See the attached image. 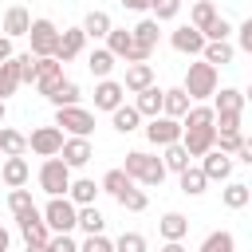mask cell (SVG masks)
I'll use <instances>...</instances> for the list:
<instances>
[{
	"instance_id": "obj_44",
	"label": "cell",
	"mask_w": 252,
	"mask_h": 252,
	"mask_svg": "<svg viewBox=\"0 0 252 252\" xmlns=\"http://www.w3.org/2000/svg\"><path fill=\"white\" fill-rule=\"evenodd\" d=\"M114 252H146V236L142 232H122L118 240H110Z\"/></svg>"
},
{
	"instance_id": "obj_8",
	"label": "cell",
	"mask_w": 252,
	"mask_h": 252,
	"mask_svg": "<svg viewBox=\"0 0 252 252\" xmlns=\"http://www.w3.org/2000/svg\"><path fill=\"white\" fill-rule=\"evenodd\" d=\"M59 146H63V130H59L55 122H51V126H35V130L28 134V150L39 154V158H55Z\"/></svg>"
},
{
	"instance_id": "obj_1",
	"label": "cell",
	"mask_w": 252,
	"mask_h": 252,
	"mask_svg": "<svg viewBox=\"0 0 252 252\" xmlns=\"http://www.w3.org/2000/svg\"><path fill=\"white\" fill-rule=\"evenodd\" d=\"M122 169L130 173V181H142V185H161L165 173H169V169L161 165V158H154V154H146V150H130Z\"/></svg>"
},
{
	"instance_id": "obj_7",
	"label": "cell",
	"mask_w": 252,
	"mask_h": 252,
	"mask_svg": "<svg viewBox=\"0 0 252 252\" xmlns=\"http://www.w3.org/2000/svg\"><path fill=\"white\" fill-rule=\"evenodd\" d=\"M146 138H150L154 146H173V142H181V118L154 114V118L146 122Z\"/></svg>"
},
{
	"instance_id": "obj_43",
	"label": "cell",
	"mask_w": 252,
	"mask_h": 252,
	"mask_svg": "<svg viewBox=\"0 0 252 252\" xmlns=\"http://www.w3.org/2000/svg\"><path fill=\"white\" fill-rule=\"evenodd\" d=\"M240 142H244V134H240V130H217V142H213V146H217L220 154H236V150H240Z\"/></svg>"
},
{
	"instance_id": "obj_16",
	"label": "cell",
	"mask_w": 252,
	"mask_h": 252,
	"mask_svg": "<svg viewBox=\"0 0 252 252\" xmlns=\"http://www.w3.org/2000/svg\"><path fill=\"white\" fill-rule=\"evenodd\" d=\"M201 158H205V161H201V173H205L209 181H228V177H232V158L220 154L217 146H213L209 154H201Z\"/></svg>"
},
{
	"instance_id": "obj_37",
	"label": "cell",
	"mask_w": 252,
	"mask_h": 252,
	"mask_svg": "<svg viewBox=\"0 0 252 252\" xmlns=\"http://www.w3.org/2000/svg\"><path fill=\"white\" fill-rule=\"evenodd\" d=\"M197 252H236V236L224 232V228H217V232H209V236L201 240Z\"/></svg>"
},
{
	"instance_id": "obj_42",
	"label": "cell",
	"mask_w": 252,
	"mask_h": 252,
	"mask_svg": "<svg viewBox=\"0 0 252 252\" xmlns=\"http://www.w3.org/2000/svg\"><path fill=\"white\" fill-rule=\"evenodd\" d=\"M185 126H213V106H189L181 114V130Z\"/></svg>"
},
{
	"instance_id": "obj_12",
	"label": "cell",
	"mask_w": 252,
	"mask_h": 252,
	"mask_svg": "<svg viewBox=\"0 0 252 252\" xmlns=\"http://www.w3.org/2000/svg\"><path fill=\"white\" fill-rule=\"evenodd\" d=\"M213 142H217V130H213V126H185V130H181V146H185V154H189V158L209 154V150H213Z\"/></svg>"
},
{
	"instance_id": "obj_54",
	"label": "cell",
	"mask_w": 252,
	"mask_h": 252,
	"mask_svg": "<svg viewBox=\"0 0 252 252\" xmlns=\"http://www.w3.org/2000/svg\"><path fill=\"white\" fill-rule=\"evenodd\" d=\"M161 252H185V244H181V240H165V244H161Z\"/></svg>"
},
{
	"instance_id": "obj_38",
	"label": "cell",
	"mask_w": 252,
	"mask_h": 252,
	"mask_svg": "<svg viewBox=\"0 0 252 252\" xmlns=\"http://www.w3.org/2000/svg\"><path fill=\"white\" fill-rule=\"evenodd\" d=\"M130 185H134V181H130V173H126V169H106V173H102V181H98V189H102V193H110V197H118V193H122V189H130Z\"/></svg>"
},
{
	"instance_id": "obj_32",
	"label": "cell",
	"mask_w": 252,
	"mask_h": 252,
	"mask_svg": "<svg viewBox=\"0 0 252 252\" xmlns=\"http://www.w3.org/2000/svg\"><path fill=\"white\" fill-rule=\"evenodd\" d=\"M16 87H20V63H16V55H8L0 63V98L16 94Z\"/></svg>"
},
{
	"instance_id": "obj_9",
	"label": "cell",
	"mask_w": 252,
	"mask_h": 252,
	"mask_svg": "<svg viewBox=\"0 0 252 252\" xmlns=\"http://www.w3.org/2000/svg\"><path fill=\"white\" fill-rule=\"evenodd\" d=\"M28 39H32V55H51L55 51V43H59V28L51 24V20H32V28H28Z\"/></svg>"
},
{
	"instance_id": "obj_51",
	"label": "cell",
	"mask_w": 252,
	"mask_h": 252,
	"mask_svg": "<svg viewBox=\"0 0 252 252\" xmlns=\"http://www.w3.org/2000/svg\"><path fill=\"white\" fill-rule=\"evenodd\" d=\"M236 39H240V51H252V20H244L236 28Z\"/></svg>"
},
{
	"instance_id": "obj_34",
	"label": "cell",
	"mask_w": 252,
	"mask_h": 252,
	"mask_svg": "<svg viewBox=\"0 0 252 252\" xmlns=\"http://www.w3.org/2000/svg\"><path fill=\"white\" fill-rule=\"evenodd\" d=\"M87 67H91L94 79H110V71H114V55H110L106 47H94V51L87 55Z\"/></svg>"
},
{
	"instance_id": "obj_50",
	"label": "cell",
	"mask_w": 252,
	"mask_h": 252,
	"mask_svg": "<svg viewBox=\"0 0 252 252\" xmlns=\"http://www.w3.org/2000/svg\"><path fill=\"white\" fill-rule=\"evenodd\" d=\"M79 252H114V244H110L102 232H94V236H87V240L79 244Z\"/></svg>"
},
{
	"instance_id": "obj_27",
	"label": "cell",
	"mask_w": 252,
	"mask_h": 252,
	"mask_svg": "<svg viewBox=\"0 0 252 252\" xmlns=\"http://www.w3.org/2000/svg\"><path fill=\"white\" fill-rule=\"evenodd\" d=\"M71 205H94V197H98V185L91 181V177H79V181H71L67 185V193H63Z\"/></svg>"
},
{
	"instance_id": "obj_4",
	"label": "cell",
	"mask_w": 252,
	"mask_h": 252,
	"mask_svg": "<svg viewBox=\"0 0 252 252\" xmlns=\"http://www.w3.org/2000/svg\"><path fill=\"white\" fill-rule=\"evenodd\" d=\"M55 126L67 130L71 138H91V130H94V114L83 110L79 102H75V106H55Z\"/></svg>"
},
{
	"instance_id": "obj_39",
	"label": "cell",
	"mask_w": 252,
	"mask_h": 252,
	"mask_svg": "<svg viewBox=\"0 0 252 252\" xmlns=\"http://www.w3.org/2000/svg\"><path fill=\"white\" fill-rule=\"evenodd\" d=\"M47 102H55V106H75V102H79V83H75V79H63V83L47 94Z\"/></svg>"
},
{
	"instance_id": "obj_31",
	"label": "cell",
	"mask_w": 252,
	"mask_h": 252,
	"mask_svg": "<svg viewBox=\"0 0 252 252\" xmlns=\"http://www.w3.org/2000/svg\"><path fill=\"white\" fill-rule=\"evenodd\" d=\"M189 110V94L181 91V87H173V91H161V114H169V118H181Z\"/></svg>"
},
{
	"instance_id": "obj_35",
	"label": "cell",
	"mask_w": 252,
	"mask_h": 252,
	"mask_svg": "<svg viewBox=\"0 0 252 252\" xmlns=\"http://www.w3.org/2000/svg\"><path fill=\"white\" fill-rule=\"evenodd\" d=\"M177 177H181V193H189V197H201V193H205V185H209V177H205L197 165H185Z\"/></svg>"
},
{
	"instance_id": "obj_52",
	"label": "cell",
	"mask_w": 252,
	"mask_h": 252,
	"mask_svg": "<svg viewBox=\"0 0 252 252\" xmlns=\"http://www.w3.org/2000/svg\"><path fill=\"white\" fill-rule=\"evenodd\" d=\"M118 4H122V8H130V12H146L154 0H118Z\"/></svg>"
},
{
	"instance_id": "obj_17",
	"label": "cell",
	"mask_w": 252,
	"mask_h": 252,
	"mask_svg": "<svg viewBox=\"0 0 252 252\" xmlns=\"http://www.w3.org/2000/svg\"><path fill=\"white\" fill-rule=\"evenodd\" d=\"M28 28H32V12L24 4H12L4 12V35L8 39H20V35H28Z\"/></svg>"
},
{
	"instance_id": "obj_24",
	"label": "cell",
	"mask_w": 252,
	"mask_h": 252,
	"mask_svg": "<svg viewBox=\"0 0 252 252\" xmlns=\"http://www.w3.org/2000/svg\"><path fill=\"white\" fill-rule=\"evenodd\" d=\"M0 154L4 158H24L28 154V134H20L12 126H0Z\"/></svg>"
},
{
	"instance_id": "obj_53",
	"label": "cell",
	"mask_w": 252,
	"mask_h": 252,
	"mask_svg": "<svg viewBox=\"0 0 252 252\" xmlns=\"http://www.w3.org/2000/svg\"><path fill=\"white\" fill-rule=\"evenodd\" d=\"M8 55H12V39H8V35H0V63H4Z\"/></svg>"
},
{
	"instance_id": "obj_33",
	"label": "cell",
	"mask_w": 252,
	"mask_h": 252,
	"mask_svg": "<svg viewBox=\"0 0 252 252\" xmlns=\"http://www.w3.org/2000/svg\"><path fill=\"white\" fill-rule=\"evenodd\" d=\"M220 12H217V4L213 0H193V12H189V24L197 28V32H205L213 20H217Z\"/></svg>"
},
{
	"instance_id": "obj_26",
	"label": "cell",
	"mask_w": 252,
	"mask_h": 252,
	"mask_svg": "<svg viewBox=\"0 0 252 252\" xmlns=\"http://www.w3.org/2000/svg\"><path fill=\"white\" fill-rule=\"evenodd\" d=\"M110 122H114V130H118V134H134V130L142 126V114H138L134 106H126V102H118V106L110 110Z\"/></svg>"
},
{
	"instance_id": "obj_6",
	"label": "cell",
	"mask_w": 252,
	"mask_h": 252,
	"mask_svg": "<svg viewBox=\"0 0 252 252\" xmlns=\"http://www.w3.org/2000/svg\"><path fill=\"white\" fill-rule=\"evenodd\" d=\"M75 213H79V205H71L67 197H51L43 205V224L51 232H71L75 228Z\"/></svg>"
},
{
	"instance_id": "obj_15",
	"label": "cell",
	"mask_w": 252,
	"mask_h": 252,
	"mask_svg": "<svg viewBox=\"0 0 252 252\" xmlns=\"http://www.w3.org/2000/svg\"><path fill=\"white\" fill-rule=\"evenodd\" d=\"M83 47H87V35H83V28H63L59 32V43H55V59L59 63H67V59H75V55H83Z\"/></svg>"
},
{
	"instance_id": "obj_10",
	"label": "cell",
	"mask_w": 252,
	"mask_h": 252,
	"mask_svg": "<svg viewBox=\"0 0 252 252\" xmlns=\"http://www.w3.org/2000/svg\"><path fill=\"white\" fill-rule=\"evenodd\" d=\"M59 83H63V63H59L55 55H39V59H35V91L47 98Z\"/></svg>"
},
{
	"instance_id": "obj_14",
	"label": "cell",
	"mask_w": 252,
	"mask_h": 252,
	"mask_svg": "<svg viewBox=\"0 0 252 252\" xmlns=\"http://www.w3.org/2000/svg\"><path fill=\"white\" fill-rule=\"evenodd\" d=\"M169 43H173V51H181V55H201L205 35H201L193 24H181V28H173V32H169Z\"/></svg>"
},
{
	"instance_id": "obj_29",
	"label": "cell",
	"mask_w": 252,
	"mask_h": 252,
	"mask_svg": "<svg viewBox=\"0 0 252 252\" xmlns=\"http://www.w3.org/2000/svg\"><path fill=\"white\" fill-rule=\"evenodd\" d=\"M130 35H134V43H138L146 55H154V47H158V20H154V16L142 20L138 28H130Z\"/></svg>"
},
{
	"instance_id": "obj_23",
	"label": "cell",
	"mask_w": 252,
	"mask_h": 252,
	"mask_svg": "<svg viewBox=\"0 0 252 252\" xmlns=\"http://www.w3.org/2000/svg\"><path fill=\"white\" fill-rule=\"evenodd\" d=\"M150 83H154V67H150V63H130V67H126V79H122V91L138 94V91L150 87Z\"/></svg>"
},
{
	"instance_id": "obj_22",
	"label": "cell",
	"mask_w": 252,
	"mask_h": 252,
	"mask_svg": "<svg viewBox=\"0 0 252 252\" xmlns=\"http://www.w3.org/2000/svg\"><path fill=\"white\" fill-rule=\"evenodd\" d=\"M0 177H4V185H8V189H24V185H28V177H32V169H28V161H24V158H4Z\"/></svg>"
},
{
	"instance_id": "obj_41",
	"label": "cell",
	"mask_w": 252,
	"mask_h": 252,
	"mask_svg": "<svg viewBox=\"0 0 252 252\" xmlns=\"http://www.w3.org/2000/svg\"><path fill=\"white\" fill-rule=\"evenodd\" d=\"M114 201H118V205H122L126 213H142V209L150 205V197H146V189H134V185H130V189H122V193H118Z\"/></svg>"
},
{
	"instance_id": "obj_21",
	"label": "cell",
	"mask_w": 252,
	"mask_h": 252,
	"mask_svg": "<svg viewBox=\"0 0 252 252\" xmlns=\"http://www.w3.org/2000/svg\"><path fill=\"white\" fill-rule=\"evenodd\" d=\"M134 110H138L142 118H154V114H161V87H158V83L142 87V91H138V98H134Z\"/></svg>"
},
{
	"instance_id": "obj_46",
	"label": "cell",
	"mask_w": 252,
	"mask_h": 252,
	"mask_svg": "<svg viewBox=\"0 0 252 252\" xmlns=\"http://www.w3.org/2000/svg\"><path fill=\"white\" fill-rule=\"evenodd\" d=\"M35 59H39V55H32V51L16 55V63H20V83H35Z\"/></svg>"
},
{
	"instance_id": "obj_55",
	"label": "cell",
	"mask_w": 252,
	"mask_h": 252,
	"mask_svg": "<svg viewBox=\"0 0 252 252\" xmlns=\"http://www.w3.org/2000/svg\"><path fill=\"white\" fill-rule=\"evenodd\" d=\"M8 244H12V236H8V228L0 224V252H8Z\"/></svg>"
},
{
	"instance_id": "obj_30",
	"label": "cell",
	"mask_w": 252,
	"mask_h": 252,
	"mask_svg": "<svg viewBox=\"0 0 252 252\" xmlns=\"http://www.w3.org/2000/svg\"><path fill=\"white\" fill-rule=\"evenodd\" d=\"M158 232H161L165 240H185V232H189V217H181V213H165V217L158 220Z\"/></svg>"
},
{
	"instance_id": "obj_18",
	"label": "cell",
	"mask_w": 252,
	"mask_h": 252,
	"mask_svg": "<svg viewBox=\"0 0 252 252\" xmlns=\"http://www.w3.org/2000/svg\"><path fill=\"white\" fill-rule=\"evenodd\" d=\"M201 59H205V63H213V67H228V63L236 59V47H232L228 39H205Z\"/></svg>"
},
{
	"instance_id": "obj_20",
	"label": "cell",
	"mask_w": 252,
	"mask_h": 252,
	"mask_svg": "<svg viewBox=\"0 0 252 252\" xmlns=\"http://www.w3.org/2000/svg\"><path fill=\"white\" fill-rule=\"evenodd\" d=\"M240 110H244V91H236V87L213 91V114H240Z\"/></svg>"
},
{
	"instance_id": "obj_36",
	"label": "cell",
	"mask_w": 252,
	"mask_h": 252,
	"mask_svg": "<svg viewBox=\"0 0 252 252\" xmlns=\"http://www.w3.org/2000/svg\"><path fill=\"white\" fill-rule=\"evenodd\" d=\"M220 201H224V209H244V205L252 201V189H248L244 181H228L224 193H220Z\"/></svg>"
},
{
	"instance_id": "obj_11",
	"label": "cell",
	"mask_w": 252,
	"mask_h": 252,
	"mask_svg": "<svg viewBox=\"0 0 252 252\" xmlns=\"http://www.w3.org/2000/svg\"><path fill=\"white\" fill-rule=\"evenodd\" d=\"M16 224H20V232H24V244H47V240H51V228L43 224V213H39L35 205H32L28 213H20Z\"/></svg>"
},
{
	"instance_id": "obj_2",
	"label": "cell",
	"mask_w": 252,
	"mask_h": 252,
	"mask_svg": "<svg viewBox=\"0 0 252 252\" xmlns=\"http://www.w3.org/2000/svg\"><path fill=\"white\" fill-rule=\"evenodd\" d=\"M181 91L189 94V102L213 98V91H217V67H213V63H205V59L189 63V71H185V83H181Z\"/></svg>"
},
{
	"instance_id": "obj_47",
	"label": "cell",
	"mask_w": 252,
	"mask_h": 252,
	"mask_svg": "<svg viewBox=\"0 0 252 252\" xmlns=\"http://www.w3.org/2000/svg\"><path fill=\"white\" fill-rule=\"evenodd\" d=\"M47 252H79V244L71 240V232H51V240H47Z\"/></svg>"
},
{
	"instance_id": "obj_56",
	"label": "cell",
	"mask_w": 252,
	"mask_h": 252,
	"mask_svg": "<svg viewBox=\"0 0 252 252\" xmlns=\"http://www.w3.org/2000/svg\"><path fill=\"white\" fill-rule=\"evenodd\" d=\"M28 252H47V244H28Z\"/></svg>"
},
{
	"instance_id": "obj_13",
	"label": "cell",
	"mask_w": 252,
	"mask_h": 252,
	"mask_svg": "<svg viewBox=\"0 0 252 252\" xmlns=\"http://www.w3.org/2000/svg\"><path fill=\"white\" fill-rule=\"evenodd\" d=\"M59 158L67 161V169H83V165L94 158V146H91V138H63Z\"/></svg>"
},
{
	"instance_id": "obj_40",
	"label": "cell",
	"mask_w": 252,
	"mask_h": 252,
	"mask_svg": "<svg viewBox=\"0 0 252 252\" xmlns=\"http://www.w3.org/2000/svg\"><path fill=\"white\" fill-rule=\"evenodd\" d=\"M161 150H165L161 165H165V169H173V173H181V169H185V165L193 161V158L185 154V146H181V142H173V146H161Z\"/></svg>"
},
{
	"instance_id": "obj_25",
	"label": "cell",
	"mask_w": 252,
	"mask_h": 252,
	"mask_svg": "<svg viewBox=\"0 0 252 252\" xmlns=\"http://www.w3.org/2000/svg\"><path fill=\"white\" fill-rule=\"evenodd\" d=\"M79 28H83L87 39H106V32H110L114 24H110V16H106L102 8H94V12H87V20H83Z\"/></svg>"
},
{
	"instance_id": "obj_5",
	"label": "cell",
	"mask_w": 252,
	"mask_h": 252,
	"mask_svg": "<svg viewBox=\"0 0 252 252\" xmlns=\"http://www.w3.org/2000/svg\"><path fill=\"white\" fill-rule=\"evenodd\" d=\"M106 51L114 55V59H126V63H146L150 55L134 43V35L126 32V28H110L106 32Z\"/></svg>"
},
{
	"instance_id": "obj_45",
	"label": "cell",
	"mask_w": 252,
	"mask_h": 252,
	"mask_svg": "<svg viewBox=\"0 0 252 252\" xmlns=\"http://www.w3.org/2000/svg\"><path fill=\"white\" fill-rule=\"evenodd\" d=\"M8 209H12V217L28 213V209H32V193H28V189H12V193H8Z\"/></svg>"
},
{
	"instance_id": "obj_57",
	"label": "cell",
	"mask_w": 252,
	"mask_h": 252,
	"mask_svg": "<svg viewBox=\"0 0 252 252\" xmlns=\"http://www.w3.org/2000/svg\"><path fill=\"white\" fill-rule=\"evenodd\" d=\"M4 114H8V106H4V98H0V126H4Z\"/></svg>"
},
{
	"instance_id": "obj_19",
	"label": "cell",
	"mask_w": 252,
	"mask_h": 252,
	"mask_svg": "<svg viewBox=\"0 0 252 252\" xmlns=\"http://www.w3.org/2000/svg\"><path fill=\"white\" fill-rule=\"evenodd\" d=\"M122 98H126L122 83H114V79H98V87H94V110H114Z\"/></svg>"
},
{
	"instance_id": "obj_3",
	"label": "cell",
	"mask_w": 252,
	"mask_h": 252,
	"mask_svg": "<svg viewBox=\"0 0 252 252\" xmlns=\"http://www.w3.org/2000/svg\"><path fill=\"white\" fill-rule=\"evenodd\" d=\"M67 185H71V169H67V161H63L59 154H55V158H43V165H39V189H43L47 197H63Z\"/></svg>"
},
{
	"instance_id": "obj_49",
	"label": "cell",
	"mask_w": 252,
	"mask_h": 252,
	"mask_svg": "<svg viewBox=\"0 0 252 252\" xmlns=\"http://www.w3.org/2000/svg\"><path fill=\"white\" fill-rule=\"evenodd\" d=\"M228 32H232V24H228L224 16H217V20H213V24H209L201 35H205V39H228Z\"/></svg>"
},
{
	"instance_id": "obj_48",
	"label": "cell",
	"mask_w": 252,
	"mask_h": 252,
	"mask_svg": "<svg viewBox=\"0 0 252 252\" xmlns=\"http://www.w3.org/2000/svg\"><path fill=\"white\" fill-rule=\"evenodd\" d=\"M150 8H154V20H173L181 12V0H154Z\"/></svg>"
},
{
	"instance_id": "obj_28",
	"label": "cell",
	"mask_w": 252,
	"mask_h": 252,
	"mask_svg": "<svg viewBox=\"0 0 252 252\" xmlns=\"http://www.w3.org/2000/svg\"><path fill=\"white\" fill-rule=\"evenodd\" d=\"M75 228H83L87 236H94V232L106 228V217H102L94 205H79V213H75Z\"/></svg>"
}]
</instances>
